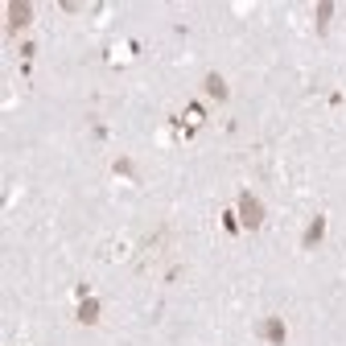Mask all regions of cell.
Returning a JSON list of instances; mask_svg holds the SVG:
<instances>
[{
    "instance_id": "6da1fadb",
    "label": "cell",
    "mask_w": 346,
    "mask_h": 346,
    "mask_svg": "<svg viewBox=\"0 0 346 346\" xmlns=\"http://www.w3.org/2000/svg\"><path fill=\"white\" fill-rule=\"evenodd\" d=\"M264 334H268L272 342H284V326H280V322H268V326H264Z\"/></svg>"
},
{
    "instance_id": "7a4b0ae2",
    "label": "cell",
    "mask_w": 346,
    "mask_h": 346,
    "mask_svg": "<svg viewBox=\"0 0 346 346\" xmlns=\"http://www.w3.org/2000/svg\"><path fill=\"white\" fill-rule=\"evenodd\" d=\"M206 91L222 99V95H227V86H222V78H214V74H210V78H206Z\"/></svg>"
},
{
    "instance_id": "3957f363",
    "label": "cell",
    "mask_w": 346,
    "mask_h": 346,
    "mask_svg": "<svg viewBox=\"0 0 346 346\" xmlns=\"http://www.w3.org/2000/svg\"><path fill=\"white\" fill-rule=\"evenodd\" d=\"M95 314H99V305H95V301H86V305L78 309V318H82V322H95Z\"/></svg>"
}]
</instances>
